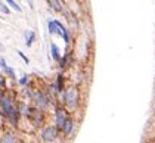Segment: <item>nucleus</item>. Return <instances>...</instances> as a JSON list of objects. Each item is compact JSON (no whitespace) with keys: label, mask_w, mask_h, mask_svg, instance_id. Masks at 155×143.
Instances as JSON below:
<instances>
[{"label":"nucleus","mask_w":155,"mask_h":143,"mask_svg":"<svg viewBox=\"0 0 155 143\" xmlns=\"http://www.w3.org/2000/svg\"><path fill=\"white\" fill-rule=\"evenodd\" d=\"M0 111H2L3 117H6V118L11 121L12 125H16V124H18L19 109H18V106H15L12 97L9 95H6V93L0 95Z\"/></svg>","instance_id":"1"},{"label":"nucleus","mask_w":155,"mask_h":143,"mask_svg":"<svg viewBox=\"0 0 155 143\" xmlns=\"http://www.w3.org/2000/svg\"><path fill=\"white\" fill-rule=\"evenodd\" d=\"M61 103L68 111H74L80 103V90L75 86H68L61 93Z\"/></svg>","instance_id":"2"},{"label":"nucleus","mask_w":155,"mask_h":143,"mask_svg":"<svg viewBox=\"0 0 155 143\" xmlns=\"http://www.w3.org/2000/svg\"><path fill=\"white\" fill-rule=\"evenodd\" d=\"M59 128L53 124H49V125H45L41 130H40V139L43 140L45 143H53L58 140L59 137Z\"/></svg>","instance_id":"3"},{"label":"nucleus","mask_w":155,"mask_h":143,"mask_svg":"<svg viewBox=\"0 0 155 143\" xmlns=\"http://www.w3.org/2000/svg\"><path fill=\"white\" fill-rule=\"evenodd\" d=\"M31 99H33L34 105H36L38 109H41V111H46V109L50 106V95L46 93V92H43V90L34 92Z\"/></svg>","instance_id":"4"},{"label":"nucleus","mask_w":155,"mask_h":143,"mask_svg":"<svg viewBox=\"0 0 155 143\" xmlns=\"http://www.w3.org/2000/svg\"><path fill=\"white\" fill-rule=\"evenodd\" d=\"M25 117L30 119L36 127H38V125H41L43 124V121H45V115H43V111L41 109H38L37 106L34 108H30L28 106V109H27V112H25Z\"/></svg>","instance_id":"5"},{"label":"nucleus","mask_w":155,"mask_h":143,"mask_svg":"<svg viewBox=\"0 0 155 143\" xmlns=\"http://www.w3.org/2000/svg\"><path fill=\"white\" fill-rule=\"evenodd\" d=\"M68 117H70L68 109L64 106V105H58V106L55 108V125L59 128V131L62 130V127H64L65 121L68 119Z\"/></svg>","instance_id":"6"},{"label":"nucleus","mask_w":155,"mask_h":143,"mask_svg":"<svg viewBox=\"0 0 155 143\" xmlns=\"http://www.w3.org/2000/svg\"><path fill=\"white\" fill-rule=\"evenodd\" d=\"M74 128H75V121L72 117H68V119L65 121V124H64V127H62V136L64 137H71L72 134H74Z\"/></svg>","instance_id":"7"},{"label":"nucleus","mask_w":155,"mask_h":143,"mask_svg":"<svg viewBox=\"0 0 155 143\" xmlns=\"http://www.w3.org/2000/svg\"><path fill=\"white\" fill-rule=\"evenodd\" d=\"M61 25L62 22L58 19H49L48 21V31L50 36H59L61 37Z\"/></svg>","instance_id":"8"},{"label":"nucleus","mask_w":155,"mask_h":143,"mask_svg":"<svg viewBox=\"0 0 155 143\" xmlns=\"http://www.w3.org/2000/svg\"><path fill=\"white\" fill-rule=\"evenodd\" d=\"M50 55H52V59L55 60V62H59L61 58H62L58 44H56V43H53V41L50 43Z\"/></svg>","instance_id":"9"},{"label":"nucleus","mask_w":155,"mask_h":143,"mask_svg":"<svg viewBox=\"0 0 155 143\" xmlns=\"http://www.w3.org/2000/svg\"><path fill=\"white\" fill-rule=\"evenodd\" d=\"M34 41H36V33H34L33 30L25 31V46H27V47H31Z\"/></svg>","instance_id":"10"},{"label":"nucleus","mask_w":155,"mask_h":143,"mask_svg":"<svg viewBox=\"0 0 155 143\" xmlns=\"http://www.w3.org/2000/svg\"><path fill=\"white\" fill-rule=\"evenodd\" d=\"M55 84H56V90H58V93L61 95V93L65 90V78H64V74H61V72L58 74Z\"/></svg>","instance_id":"11"},{"label":"nucleus","mask_w":155,"mask_h":143,"mask_svg":"<svg viewBox=\"0 0 155 143\" xmlns=\"http://www.w3.org/2000/svg\"><path fill=\"white\" fill-rule=\"evenodd\" d=\"M49 6L55 11V12H64V6H62V2L61 0H48Z\"/></svg>","instance_id":"12"},{"label":"nucleus","mask_w":155,"mask_h":143,"mask_svg":"<svg viewBox=\"0 0 155 143\" xmlns=\"http://www.w3.org/2000/svg\"><path fill=\"white\" fill-rule=\"evenodd\" d=\"M0 143H18V139H16V136L13 133H5Z\"/></svg>","instance_id":"13"},{"label":"nucleus","mask_w":155,"mask_h":143,"mask_svg":"<svg viewBox=\"0 0 155 143\" xmlns=\"http://www.w3.org/2000/svg\"><path fill=\"white\" fill-rule=\"evenodd\" d=\"M61 37L64 38V41H65L67 44H70V41H71V37H70V31H68V28H67V27H65L64 24L61 25Z\"/></svg>","instance_id":"14"},{"label":"nucleus","mask_w":155,"mask_h":143,"mask_svg":"<svg viewBox=\"0 0 155 143\" xmlns=\"http://www.w3.org/2000/svg\"><path fill=\"white\" fill-rule=\"evenodd\" d=\"M68 56H70V55H68V53H65V55L61 58L59 62H58V63H59V68H61V70H65V68L68 67Z\"/></svg>","instance_id":"15"},{"label":"nucleus","mask_w":155,"mask_h":143,"mask_svg":"<svg viewBox=\"0 0 155 143\" xmlns=\"http://www.w3.org/2000/svg\"><path fill=\"white\" fill-rule=\"evenodd\" d=\"M6 3H8V5H9L12 9H15L16 12H21V11H22V9H21V6H19V5H18L15 0H6Z\"/></svg>","instance_id":"16"},{"label":"nucleus","mask_w":155,"mask_h":143,"mask_svg":"<svg viewBox=\"0 0 155 143\" xmlns=\"http://www.w3.org/2000/svg\"><path fill=\"white\" fill-rule=\"evenodd\" d=\"M0 12L5 13V15H9L11 13V9H9V6L8 5H5L2 0H0Z\"/></svg>","instance_id":"17"},{"label":"nucleus","mask_w":155,"mask_h":143,"mask_svg":"<svg viewBox=\"0 0 155 143\" xmlns=\"http://www.w3.org/2000/svg\"><path fill=\"white\" fill-rule=\"evenodd\" d=\"M3 71H5V74H6V75H9L12 80H15V71H13V68H11V67H6Z\"/></svg>","instance_id":"18"},{"label":"nucleus","mask_w":155,"mask_h":143,"mask_svg":"<svg viewBox=\"0 0 155 143\" xmlns=\"http://www.w3.org/2000/svg\"><path fill=\"white\" fill-rule=\"evenodd\" d=\"M18 83H19V86H27L28 84V75H22Z\"/></svg>","instance_id":"19"},{"label":"nucleus","mask_w":155,"mask_h":143,"mask_svg":"<svg viewBox=\"0 0 155 143\" xmlns=\"http://www.w3.org/2000/svg\"><path fill=\"white\" fill-rule=\"evenodd\" d=\"M6 67H8V63H6L5 58H3V56H0V68H2V70H5Z\"/></svg>","instance_id":"20"},{"label":"nucleus","mask_w":155,"mask_h":143,"mask_svg":"<svg viewBox=\"0 0 155 143\" xmlns=\"http://www.w3.org/2000/svg\"><path fill=\"white\" fill-rule=\"evenodd\" d=\"M18 55H19V56L22 58V60H24L25 63H30V59H28V58L25 56V55H24V53H22V52H21V50H18Z\"/></svg>","instance_id":"21"},{"label":"nucleus","mask_w":155,"mask_h":143,"mask_svg":"<svg viewBox=\"0 0 155 143\" xmlns=\"http://www.w3.org/2000/svg\"><path fill=\"white\" fill-rule=\"evenodd\" d=\"M3 49L5 47H3V44H2V41H0V52H3Z\"/></svg>","instance_id":"22"}]
</instances>
